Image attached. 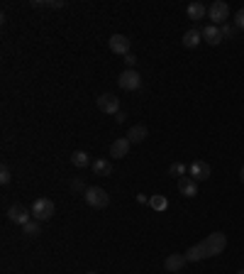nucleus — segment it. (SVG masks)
<instances>
[{
	"instance_id": "nucleus-25",
	"label": "nucleus",
	"mask_w": 244,
	"mask_h": 274,
	"mask_svg": "<svg viewBox=\"0 0 244 274\" xmlns=\"http://www.w3.org/2000/svg\"><path fill=\"white\" fill-rule=\"evenodd\" d=\"M32 5H37V8H64L61 0H56V3H39V0H34Z\"/></svg>"
},
{
	"instance_id": "nucleus-32",
	"label": "nucleus",
	"mask_w": 244,
	"mask_h": 274,
	"mask_svg": "<svg viewBox=\"0 0 244 274\" xmlns=\"http://www.w3.org/2000/svg\"><path fill=\"white\" fill-rule=\"evenodd\" d=\"M88 274H98V272H88Z\"/></svg>"
},
{
	"instance_id": "nucleus-14",
	"label": "nucleus",
	"mask_w": 244,
	"mask_h": 274,
	"mask_svg": "<svg viewBox=\"0 0 244 274\" xmlns=\"http://www.w3.org/2000/svg\"><path fill=\"white\" fill-rule=\"evenodd\" d=\"M200 32H203V39H205L208 44H212V47L222 42V34H220V30H217L215 25H208V27H203Z\"/></svg>"
},
{
	"instance_id": "nucleus-3",
	"label": "nucleus",
	"mask_w": 244,
	"mask_h": 274,
	"mask_svg": "<svg viewBox=\"0 0 244 274\" xmlns=\"http://www.w3.org/2000/svg\"><path fill=\"white\" fill-rule=\"evenodd\" d=\"M32 216H34V220H39V223H42V220H49L54 216V201L46 198V196L37 198L34 206H32Z\"/></svg>"
},
{
	"instance_id": "nucleus-1",
	"label": "nucleus",
	"mask_w": 244,
	"mask_h": 274,
	"mask_svg": "<svg viewBox=\"0 0 244 274\" xmlns=\"http://www.w3.org/2000/svg\"><path fill=\"white\" fill-rule=\"evenodd\" d=\"M227 247V238H225V233H210L205 240H200L198 245H193L188 252H186V260L188 262H200V260H205V257H215V255H220L222 250Z\"/></svg>"
},
{
	"instance_id": "nucleus-17",
	"label": "nucleus",
	"mask_w": 244,
	"mask_h": 274,
	"mask_svg": "<svg viewBox=\"0 0 244 274\" xmlns=\"http://www.w3.org/2000/svg\"><path fill=\"white\" fill-rule=\"evenodd\" d=\"M71 164L76 166V169H86V166H90L88 152H83V150H76V152L71 154Z\"/></svg>"
},
{
	"instance_id": "nucleus-23",
	"label": "nucleus",
	"mask_w": 244,
	"mask_h": 274,
	"mask_svg": "<svg viewBox=\"0 0 244 274\" xmlns=\"http://www.w3.org/2000/svg\"><path fill=\"white\" fill-rule=\"evenodd\" d=\"M234 32H237V27L234 25H230V22H225L220 27V34H222V39H232L234 37Z\"/></svg>"
},
{
	"instance_id": "nucleus-19",
	"label": "nucleus",
	"mask_w": 244,
	"mask_h": 274,
	"mask_svg": "<svg viewBox=\"0 0 244 274\" xmlns=\"http://www.w3.org/2000/svg\"><path fill=\"white\" fill-rule=\"evenodd\" d=\"M22 233L27 238H37L39 233H42V225H39V220H30V223H25L22 225Z\"/></svg>"
},
{
	"instance_id": "nucleus-11",
	"label": "nucleus",
	"mask_w": 244,
	"mask_h": 274,
	"mask_svg": "<svg viewBox=\"0 0 244 274\" xmlns=\"http://www.w3.org/2000/svg\"><path fill=\"white\" fill-rule=\"evenodd\" d=\"M130 147H132V142H130L127 137H117V140L110 144V157L112 159H122V157H127Z\"/></svg>"
},
{
	"instance_id": "nucleus-10",
	"label": "nucleus",
	"mask_w": 244,
	"mask_h": 274,
	"mask_svg": "<svg viewBox=\"0 0 244 274\" xmlns=\"http://www.w3.org/2000/svg\"><path fill=\"white\" fill-rule=\"evenodd\" d=\"M178 191H181V196H186V198L198 196V181L190 179V176H181L178 179Z\"/></svg>"
},
{
	"instance_id": "nucleus-16",
	"label": "nucleus",
	"mask_w": 244,
	"mask_h": 274,
	"mask_svg": "<svg viewBox=\"0 0 244 274\" xmlns=\"http://www.w3.org/2000/svg\"><path fill=\"white\" fill-rule=\"evenodd\" d=\"M190 20H203L205 15H208V5H203V3H190L188 8H186Z\"/></svg>"
},
{
	"instance_id": "nucleus-7",
	"label": "nucleus",
	"mask_w": 244,
	"mask_h": 274,
	"mask_svg": "<svg viewBox=\"0 0 244 274\" xmlns=\"http://www.w3.org/2000/svg\"><path fill=\"white\" fill-rule=\"evenodd\" d=\"M98 108L103 113H108V115H117L120 113V98L112 96V93H103L98 98Z\"/></svg>"
},
{
	"instance_id": "nucleus-20",
	"label": "nucleus",
	"mask_w": 244,
	"mask_h": 274,
	"mask_svg": "<svg viewBox=\"0 0 244 274\" xmlns=\"http://www.w3.org/2000/svg\"><path fill=\"white\" fill-rule=\"evenodd\" d=\"M149 206L154 210H166L168 208V201H166V196H161V194H154V196L149 198Z\"/></svg>"
},
{
	"instance_id": "nucleus-5",
	"label": "nucleus",
	"mask_w": 244,
	"mask_h": 274,
	"mask_svg": "<svg viewBox=\"0 0 244 274\" xmlns=\"http://www.w3.org/2000/svg\"><path fill=\"white\" fill-rule=\"evenodd\" d=\"M208 15H210V22H217V25H225L230 20V5L225 0H215L210 8H208Z\"/></svg>"
},
{
	"instance_id": "nucleus-12",
	"label": "nucleus",
	"mask_w": 244,
	"mask_h": 274,
	"mask_svg": "<svg viewBox=\"0 0 244 274\" xmlns=\"http://www.w3.org/2000/svg\"><path fill=\"white\" fill-rule=\"evenodd\" d=\"M186 255H178V252H174V255H168L166 257V262H164V267H166V272H181L183 267H186Z\"/></svg>"
},
{
	"instance_id": "nucleus-9",
	"label": "nucleus",
	"mask_w": 244,
	"mask_h": 274,
	"mask_svg": "<svg viewBox=\"0 0 244 274\" xmlns=\"http://www.w3.org/2000/svg\"><path fill=\"white\" fill-rule=\"evenodd\" d=\"M108 44H110L112 54H122V56L130 54V39H127L125 34H112Z\"/></svg>"
},
{
	"instance_id": "nucleus-8",
	"label": "nucleus",
	"mask_w": 244,
	"mask_h": 274,
	"mask_svg": "<svg viewBox=\"0 0 244 274\" xmlns=\"http://www.w3.org/2000/svg\"><path fill=\"white\" fill-rule=\"evenodd\" d=\"M188 174H190V179H196V181H205V179H210V164L198 159V162H193V164L188 166Z\"/></svg>"
},
{
	"instance_id": "nucleus-21",
	"label": "nucleus",
	"mask_w": 244,
	"mask_h": 274,
	"mask_svg": "<svg viewBox=\"0 0 244 274\" xmlns=\"http://www.w3.org/2000/svg\"><path fill=\"white\" fill-rule=\"evenodd\" d=\"M168 174H171V176H178V179H181V176L188 174V166L181 164V162H174V164L168 166Z\"/></svg>"
},
{
	"instance_id": "nucleus-26",
	"label": "nucleus",
	"mask_w": 244,
	"mask_h": 274,
	"mask_svg": "<svg viewBox=\"0 0 244 274\" xmlns=\"http://www.w3.org/2000/svg\"><path fill=\"white\" fill-rule=\"evenodd\" d=\"M71 188H74V191H83V194L88 191V186H83V181H81V179H76V181H71Z\"/></svg>"
},
{
	"instance_id": "nucleus-2",
	"label": "nucleus",
	"mask_w": 244,
	"mask_h": 274,
	"mask_svg": "<svg viewBox=\"0 0 244 274\" xmlns=\"http://www.w3.org/2000/svg\"><path fill=\"white\" fill-rule=\"evenodd\" d=\"M83 196H86V203H88L90 208H105V206L110 203L108 191L100 188V186H88V191H86Z\"/></svg>"
},
{
	"instance_id": "nucleus-24",
	"label": "nucleus",
	"mask_w": 244,
	"mask_h": 274,
	"mask_svg": "<svg viewBox=\"0 0 244 274\" xmlns=\"http://www.w3.org/2000/svg\"><path fill=\"white\" fill-rule=\"evenodd\" d=\"M234 27H237V30H244V8H239L237 15H234Z\"/></svg>"
},
{
	"instance_id": "nucleus-4",
	"label": "nucleus",
	"mask_w": 244,
	"mask_h": 274,
	"mask_svg": "<svg viewBox=\"0 0 244 274\" xmlns=\"http://www.w3.org/2000/svg\"><path fill=\"white\" fill-rule=\"evenodd\" d=\"M117 83H120L122 91H137V88H142V76L134 69H125L117 76Z\"/></svg>"
},
{
	"instance_id": "nucleus-31",
	"label": "nucleus",
	"mask_w": 244,
	"mask_h": 274,
	"mask_svg": "<svg viewBox=\"0 0 244 274\" xmlns=\"http://www.w3.org/2000/svg\"><path fill=\"white\" fill-rule=\"evenodd\" d=\"M237 274H244V269H239V272H237Z\"/></svg>"
},
{
	"instance_id": "nucleus-27",
	"label": "nucleus",
	"mask_w": 244,
	"mask_h": 274,
	"mask_svg": "<svg viewBox=\"0 0 244 274\" xmlns=\"http://www.w3.org/2000/svg\"><path fill=\"white\" fill-rule=\"evenodd\" d=\"M134 61H137V59H134V54H127V56H125V64H127V69H132Z\"/></svg>"
},
{
	"instance_id": "nucleus-18",
	"label": "nucleus",
	"mask_w": 244,
	"mask_h": 274,
	"mask_svg": "<svg viewBox=\"0 0 244 274\" xmlns=\"http://www.w3.org/2000/svg\"><path fill=\"white\" fill-rule=\"evenodd\" d=\"M93 174H98V176H110V174H112V164L108 162V159H95V162H93Z\"/></svg>"
},
{
	"instance_id": "nucleus-6",
	"label": "nucleus",
	"mask_w": 244,
	"mask_h": 274,
	"mask_svg": "<svg viewBox=\"0 0 244 274\" xmlns=\"http://www.w3.org/2000/svg\"><path fill=\"white\" fill-rule=\"evenodd\" d=\"M8 218H10L15 225H25V223L32 220V210H27L22 203H15V206L8 208Z\"/></svg>"
},
{
	"instance_id": "nucleus-28",
	"label": "nucleus",
	"mask_w": 244,
	"mask_h": 274,
	"mask_svg": "<svg viewBox=\"0 0 244 274\" xmlns=\"http://www.w3.org/2000/svg\"><path fill=\"white\" fill-rule=\"evenodd\" d=\"M125 118H127V115H125L122 110H120V113H117V115H115V120H117V122H125Z\"/></svg>"
},
{
	"instance_id": "nucleus-22",
	"label": "nucleus",
	"mask_w": 244,
	"mask_h": 274,
	"mask_svg": "<svg viewBox=\"0 0 244 274\" xmlns=\"http://www.w3.org/2000/svg\"><path fill=\"white\" fill-rule=\"evenodd\" d=\"M10 181H12V172H10V166H8V164H3V166H0V184H3V186H8Z\"/></svg>"
},
{
	"instance_id": "nucleus-29",
	"label": "nucleus",
	"mask_w": 244,
	"mask_h": 274,
	"mask_svg": "<svg viewBox=\"0 0 244 274\" xmlns=\"http://www.w3.org/2000/svg\"><path fill=\"white\" fill-rule=\"evenodd\" d=\"M137 201H139V203H149V198H147L144 194H139V196H137Z\"/></svg>"
},
{
	"instance_id": "nucleus-13",
	"label": "nucleus",
	"mask_w": 244,
	"mask_h": 274,
	"mask_svg": "<svg viewBox=\"0 0 244 274\" xmlns=\"http://www.w3.org/2000/svg\"><path fill=\"white\" fill-rule=\"evenodd\" d=\"M147 135H149V130H147V125H132L130 130H127V140L132 144H139L147 140Z\"/></svg>"
},
{
	"instance_id": "nucleus-30",
	"label": "nucleus",
	"mask_w": 244,
	"mask_h": 274,
	"mask_svg": "<svg viewBox=\"0 0 244 274\" xmlns=\"http://www.w3.org/2000/svg\"><path fill=\"white\" fill-rule=\"evenodd\" d=\"M239 179H242V184H244V166H242V172H239Z\"/></svg>"
},
{
	"instance_id": "nucleus-15",
	"label": "nucleus",
	"mask_w": 244,
	"mask_h": 274,
	"mask_svg": "<svg viewBox=\"0 0 244 274\" xmlns=\"http://www.w3.org/2000/svg\"><path fill=\"white\" fill-rule=\"evenodd\" d=\"M200 42H203V32H200V30H196V27H190L188 32L183 34V47H188V49L198 47Z\"/></svg>"
}]
</instances>
